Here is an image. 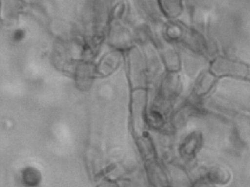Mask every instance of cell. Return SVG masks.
<instances>
[{
	"label": "cell",
	"mask_w": 250,
	"mask_h": 187,
	"mask_svg": "<svg viewBox=\"0 0 250 187\" xmlns=\"http://www.w3.org/2000/svg\"><path fill=\"white\" fill-rule=\"evenodd\" d=\"M159 3L160 9L164 16L174 18L183 12L185 5L182 2L177 1H162Z\"/></svg>",
	"instance_id": "obj_2"
},
{
	"label": "cell",
	"mask_w": 250,
	"mask_h": 187,
	"mask_svg": "<svg viewBox=\"0 0 250 187\" xmlns=\"http://www.w3.org/2000/svg\"><path fill=\"white\" fill-rule=\"evenodd\" d=\"M133 3L138 16L142 22L151 27L162 25L164 17L158 1H135Z\"/></svg>",
	"instance_id": "obj_1"
}]
</instances>
